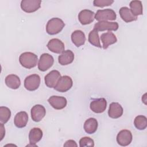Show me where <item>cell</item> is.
Instances as JSON below:
<instances>
[{
	"mask_svg": "<svg viewBox=\"0 0 147 147\" xmlns=\"http://www.w3.org/2000/svg\"><path fill=\"white\" fill-rule=\"evenodd\" d=\"M64 146H72V147L76 146V147L78 146V145L74 140H69L65 142V143L64 144Z\"/></svg>",
	"mask_w": 147,
	"mask_h": 147,
	"instance_id": "obj_31",
	"label": "cell"
},
{
	"mask_svg": "<svg viewBox=\"0 0 147 147\" xmlns=\"http://www.w3.org/2000/svg\"><path fill=\"white\" fill-rule=\"evenodd\" d=\"M5 84L10 88L16 90L20 87L21 80L20 78L14 74H10L5 78Z\"/></svg>",
	"mask_w": 147,
	"mask_h": 147,
	"instance_id": "obj_21",
	"label": "cell"
},
{
	"mask_svg": "<svg viewBox=\"0 0 147 147\" xmlns=\"http://www.w3.org/2000/svg\"><path fill=\"white\" fill-rule=\"evenodd\" d=\"M119 15L121 18L126 22H130L137 20V17L135 16L130 9L127 7H122L119 10Z\"/></svg>",
	"mask_w": 147,
	"mask_h": 147,
	"instance_id": "obj_22",
	"label": "cell"
},
{
	"mask_svg": "<svg viewBox=\"0 0 147 147\" xmlns=\"http://www.w3.org/2000/svg\"><path fill=\"white\" fill-rule=\"evenodd\" d=\"M28 121V115L25 111H20L16 114L14 119L15 126L18 128H22L26 126Z\"/></svg>",
	"mask_w": 147,
	"mask_h": 147,
	"instance_id": "obj_18",
	"label": "cell"
},
{
	"mask_svg": "<svg viewBox=\"0 0 147 147\" xmlns=\"http://www.w3.org/2000/svg\"><path fill=\"white\" fill-rule=\"evenodd\" d=\"M119 27L117 22H109L106 21H99L94 25V29L98 31H116Z\"/></svg>",
	"mask_w": 147,
	"mask_h": 147,
	"instance_id": "obj_9",
	"label": "cell"
},
{
	"mask_svg": "<svg viewBox=\"0 0 147 147\" xmlns=\"http://www.w3.org/2000/svg\"><path fill=\"white\" fill-rule=\"evenodd\" d=\"M61 77L59 71L57 70H52L45 76V83L49 88H55Z\"/></svg>",
	"mask_w": 147,
	"mask_h": 147,
	"instance_id": "obj_10",
	"label": "cell"
},
{
	"mask_svg": "<svg viewBox=\"0 0 147 147\" xmlns=\"http://www.w3.org/2000/svg\"><path fill=\"white\" fill-rule=\"evenodd\" d=\"M73 85V82L71 77L67 75L61 76L56 86L55 87V90L59 92H65L71 88Z\"/></svg>",
	"mask_w": 147,
	"mask_h": 147,
	"instance_id": "obj_5",
	"label": "cell"
},
{
	"mask_svg": "<svg viewBox=\"0 0 147 147\" xmlns=\"http://www.w3.org/2000/svg\"><path fill=\"white\" fill-rule=\"evenodd\" d=\"M31 117L33 121L38 122L45 117L46 110L41 105H36L31 109Z\"/></svg>",
	"mask_w": 147,
	"mask_h": 147,
	"instance_id": "obj_12",
	"label": "cell"
},
{
	"mask_svg": "<svg viewBox=\"0 0 147 147\" xmlns=\"http://www.w3.org/2000/svg\"><path fill=\"white\" fill-rule=\"evenodd\" d=\"M40 0H22L21 2V7L26 13H30L37 11L41 6Z\"/></svg>",
	"mask_w": 147,
	"mask_h": 147,
	"instance_id": "obj_7",
	"label": "cell"
},
{
	"mask_svg": "<svg viewBox=\"0 0 147 147\" xmlns=\"http://www.w3.org/2000/svg\"><path fill=\"white\" fill-rule=\"evenodd\" d=\"M88 41L89 42L96 47L98 48H102V46L100 45V40H99V34H98V32L94 29L93 30H92L91 31H90V32L88 34Z\"/></svg>",
	"mask_w": 147,
	"mask_h": 147,
	"instance_id": "obj_26",
	"label": "cell"
},
{
	"mask_svg": "<svg viewBox=\"0 0 147 147\" xmlns=\"http://www.w3.org/2000/svg\"><path fill=\"white\" fill-rule=\"evenodd\" d=\"M71 40L77 47H79L85 43L86 36L83 32L80 30H76L71 34Z\"/></svg>",
	"mask_w": 147,
	"mask_h": 147,
	"instance_id": "obj_20",
	"label": "cell"
},
{
	"mask_svg": "<svg viewBox=\"0 0 147 147\" xmlns=\"http://www.w3.org/2000/svg\"><path fill=\"white\" fill-rule=\"evenodd\" d=\"M95 18V13L94 11L84 9L80 11L78 14V19L82 25H87L94 21Z\"/></svg>",
	"mask_w": 147,
	"mask_h": 147,
	"instance_id": "obj_14",
	"label": "cell"
},
{
	"mask_svg": "<svg viewBox=\"0 0 147 147\" xmlns=\"http://www.w3.org/2000/svg\"><path fill=\"white\" fill-rule=\"evenodd\" d=\"M74 53L71 50H66L58 57V61L61 65H67L72 63L74 60Z\"/></svg>",
	"mask_w": 147,
	"mask_h": 147,
	"instance_id": "obj_19",
	"label": "cell"
},
{
	"mask_svg": "<svg viewBox=\"0 0 147 147\" xmlns=\"http://www.w3.org/2000/svg\"><path fill=\"white\" fill-rule=\"evenodd\" d=\"M98 126L97 120L94 118H90L84 122L83 128L87 133L93 134L96 131Z\"/></svg>",
	"mask_w": 147,
	"mask_h": 147,
	"instance_id": "obj_24",
	"label": "cell"
},
{
	"mask_svg": "<svg viewBox=\"0 0 147 147\" xmlns=\"http://www.w3.org/2000/svg\"><path fill=\"white\" fill-rule=\"evenodd\" d=\"M40 77L37 74H32L28 76L24 80L25 88L30 91L36 90L40 86Z\"/></svg>",
	"mask_w": 147,
	"mask_h": 147,
	"instance_id": "obj_3",
	"label": "cell"
},
{
	"mask_svg": "<svg viewBox=\"0 0 147 147\" xmlns=\"http://www.w3.org/2000/svg\"><path fill=\"white\" fill-rule=\"evenodd\" d=\"M116 18L117 14L115 12L111 9L98 10L95 14V18L98 22L103 21H107V20L114 21Z\"/></svg>",
	"mask_w": 147,
	"mask_h": 147,
	"instance_id": "obj_4",
	"label": "cell"
},
{
	"mask_svg": "<svg viewBox=\"0 0 147 147\" xmlns=\"http://www.w3.org/2000/svg\"><path fill=\"white\" fill-rule=\"evenodd\" d=\"M65 26L62 20L59 18H52L49 20L46 25V31L50 35H55L60 32Z\"/></svg>",
	"mask_w": 147,
	"mask_h": 147,
	"instance_id": "obj_2",
	"label": "cell"
},
{
	"mask_svg": "<svg viewBox=\"0 0 147 147\" xmlns=\"http://www.w3.org/2000/svg\"><path fill=\"white\" fill-rule=\"evenodd\" d=\"M43 136L42 131L38 127L32 128L29 133V140L30 144H36L39 142Z\"/></svg>",
	"mask_w": 147,
	"mask_h": 147,
	"instance_id": "obj_23",
	"label": "cell"
},
{
	"mask_svg": "<svg viewBox=\"0 0 147 147\" xmlns=\"http://www.w3.org/2000/svg\"><path fill=\"white\" fill-rule=\"evenodd\" d=\"M100 40L103 43V48L107 49L110 45L115 44L117 41L115 35L111 32L103 33L100 36Z\"/></svg>",
	"mask_w": 147,
	"mask_h": 147,
	"instance_id": "obj_17",
	"label": "cell"
},
{
	"mask_svg": "<svg viewBox=\"0 0 147 147\" xmlns=\"http://www.w3.org/2000/svg\"><path fill=\"white\" fill-rule=\"evenodd\" d=\"M130 10L135 16L142 15L143 13V7L142 2L140 1H131L129 4Z\"/></svg>",
	"mask_w": 147,
	"mask_h": 147,
	"instance_id": "obj_25",
	"label": "cell"
},
{
	"mask_svg": "<svg viewBox=\"0 0 147 147\" xmlns=\"http://www.w3.org/2000/svg\"><path fill=\"white\" fill-rule=\"evenodd\" d=\"M107 107V101L103 98H98L92 100L90 105V109L95 113H102L105 111Z\"/></svg>",
	"mask_w": 147,
	"mask_h": 147,
	"instance_id": "obj_11",
	"label": "cell"
},
{
	"mask_svg": "<svg viewBox=\"0 0 147 147\" xmlns=\"http://www.w3.org/2000/svg\"><path fill=\"white\" fill-rule=\"evenodd\" d=\"M0 132H1V140L0 141H2L3 138L5 135V127L3 126V123H1V126H0Z\"/></svg>",
	"mask_w": 147,
	"mask_h": 147,
	"instance_id": "obj_32",
	"label": "cell"
},
{
	"mask_svg": "<svg viewBox=\"0 0 147 147\" xmlns=\"http://www.w3.org/2000/svg\"><path fill=\"white\" fill-rule=\"evenodd\" d=\"M11 111L5 106L0 107V121L3 124L6 123L10 118Z\"/></svg>",
	"mask_w": 147,
	"mask_h": 147,
	"instance_id": "obj_28",
	"label": "cell"
},
{
	"mask_svg": "<svg viewBox=\"0 0 147 147\" xmlns=\"http://www.w3.org/2000/svg\"><path fill=\"white\" fill-rule=\"evenodd\" d=\"M48 49L55 53H61L64 51L65 47L64 43L58 38H52L47 44Z\"/></svg>",
	"mask_w": 147,
	"mask_h": 147,
	"instance_id": "obj_15",
	"label": "cell"
},
{
	"mask_svg": "<svg viewBox=\"0 0 147 147\" xmlns=\"http://www.w3.org/2000/svg\"><path fill=\"white\" fill-rule=\"evenodd\" d=\"M19 61L21 65L27 69L34 68L37 64L38 57L37 56L30 52L22 53L19 57Z\"/></svg>",
	"mask_w": 147,
	"mask_h": 147,
	"instance_id": "obj_1",
	"label": "cell"
},
{
	"mask_svg": "<svg viewBox=\"0 0 147 147\" xmlns=\"http://www.w3.org/2000/svg\"><path fill=\"white\" fill-rule=\"evenodd\" d=\"M113 2V0H95L93 1V4L95 6L103 7L111 5Z\"/></svg>",
	"mask_w": 147,
	"mask_h": 147,
	"instance_id": "obj_30",
	"label": "cell"
},
{
	"mask_svg": "<svg viewBox=\"0 0 147 147\" xmlns=\"http://www.w3.org/2000/svg\"><path fill=\"white\" fill-rule=\"evenodd\" d=\"M134 125L135 127L140 130H144L147 126V118L144 115H138L134 120Z\"/></svg>",
	"mask_w": 147,
	"mask_h": 147,
	"instance_id": "obj_27",
	"label": "cell"
},
{
	"mask_svg": "<svg viewBox=\"0 0 147 147\" xmlns=\"http://www.w3.org/2000/svg\"><path fill=\"white\" fill-rule=\"evenodd\" d=\"M79 146L80 147L84 146H94V140L88 137H82L79 140Z\"/></svg>",
	"mask_w": 147,
	"mask_h": 147,
	"instance_id": "obj_29",
	"label": "cell"
},
{
	"mask_svg": "<svg viewBox=\"0 0 147 147\" xmlns=\"http://www.w3.org/2000/svg\"><path fill=\"white\" fill-rule=\"evenodd\" d=\"M133 136L131 132L126 129L121 130L117 136V143L122 146L129 145L132 141Z\"/></svg>",
	"mask_w": 147,
	"mask_h": 147,
	"instance_id": "obj_8",
	"label": "cell"
},
{
	"mask_svg": "<svg viewBox=\"0 0 147 147\" xmlns=\"http://www.w3.org/2000/svg\"><path fill=\"white\" fill-rule=\"evenodd\" d=\"M123 110L121 105L118 102H112L109 106L108 110L109 116L113 119H117L122 116Z\"/></svg>",
	"mask_w": 147,
	"mask_h": 147,
	"instance_id": "obj_16",
	"label": "cell"
},
{
	"mask_svg": "<svg viewBox=\"0 0 147 147\" xmlns=\"http://www.w3.org/2000/svg\"><path fill=\"white\" fill-rule=\"evenodd\" d=\"M54 59L49 53H43L41 55L38 63V68L40 71L44 72L50 68L53 64Z\"/></svg>",
	"mask_w": 147,
	"mask_h": 147,
	"instance_id": "obj_6",
	"label": "cell"
},
{
	"mask_svg": "<svg viewBox=\"0 0 147 147\" xmlns=\"http://www.w3.org/2000/svg\"><path fill=\"white\" fill-rule=\"evenodd\" d=\"M48 101L50 105L56 110L64 109L67 106V100L65 97L55 95L50 96L48 98Z\"/></svg>",
	"mask_w": 147,
	"mask_h": 147,
	"instance_id": "obj_13",
	"label": "cell"
}]
</instances>
